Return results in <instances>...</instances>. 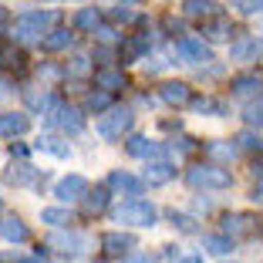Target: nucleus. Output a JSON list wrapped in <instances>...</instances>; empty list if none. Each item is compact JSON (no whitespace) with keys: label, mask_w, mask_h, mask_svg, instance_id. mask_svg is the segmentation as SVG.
Returning a JSON list of instances; mask_svg holds the SVG:
<instances>
[{"label":"nucleus","mask_w":263,"mask_h":263,"mask_svg":"<svg viewBox=\"0 0 263 263\" xmlns=\"http://www.w3.org/2000/svg\"><path fill=\"white\" fill-rule=\"evenodd\" d=\"M202 247L209 250V253H230L233 250V236H202Z\"/></svg>","instance_id":"nucleus-26"},{"label":"nucleus","mask_w":263,"mask_h":263,"mask_svg":"<svg viewBox=\"0 0 263 263\" xmlns=\"http://www.w3.org/2000/svg\"><path fill=\"white\" fill-rule=\"evenodd\" d=\"M125 263H152L148 256H142V253H132V256H125Z\"/></svg>","instance_id":"nucleus-41"},{"label":"nucleus","mask_w":263,"mask_h":263,"mask_svg":"<svg viewBox=\"0 0 263 263\" xmlns=\"http://www.w3.org/2000/svg\"><path fill=\"white\" fill-rule=\"evenodd\" d=\"M108 206V189H95V193H85V213L95 216V213H105Z\"/></svg>","instance_id":"nucleus-21"},{"label":"nucleus","mask_w":263,"mask_h":263,"mask_svg":"<svg viewBox=\"0 0 263 263\" xmlns=\"http://www.w3.org/2000/svg\"><path fill=\"white\" fill-rule=\"evenodd\" d=\"M4 179H7L10 186H27V182L37 179V169H34L31 162H10V169L4 172Z\"/></svg>","instance_id":"nucleus-12"},{"label":"nucleus","mask_w":263,"mask_h":263,"mask_svg":"<svg viewBox=\"0 0 263 263\" xmlns=\"http://www.w3.org/2000/svg\"><path fill=\"white\" fill-rule=\"evenodd\" d=\"M95 85L105 88V91H115V88L125 85V78H122V71H98L95 74Z\"/></svg>","instance_id":"nucleus-25"},{"label":"nucleus","mask_w":263,"mask_h":263,"mask_svg":"<svg viewBox=\"0 0 263 263\" xmlns=\"http://www.w3.org/2000/svg\"><path fill=\"white\" fill-rule=\"evenodd\" d=\"M71 44H74V34L71 31H51L47 37H41V47H44V51H68Z\"/></svg>","instance_id":"nucleus-17"},{"label":"nucleus","mask_w":263,"mask_h":263,"mask_svg":"<svg viewBox=\"0 0 263 263\" xmlns=\"http://www.w3.org/2000/svg\"><path fill=\"white\" fill-rule=\"evenodd\" d=\"M250 199H253V202H263V182L253 189V196H250Z\"/></svg>","instance_id":"nucleus-42"},{"label":"nucleus","mask_w":263,"mask_h":263,"mask_svg":"<svg viewBox=\"0 0 263 263\" xmlns=\"http://www.w3.org/2000/svg\"><path fill=\"white\" fill-rule=\"evenodd\" d=\"M98 24H101V14L95 7H85L74 14V27H81V31H98Z\"/></svg>","instance_id":"nucleus-23"},{"label":"nucleus","mask_w":263,"mask_h":263,"mask_svg":"<svg viewBox=\"0 0 263 263\" xmlns=\"http://www.w3.org/2000/svg\"><path fill=\"white\" fill-rule=\"evenodd\" d=\"M47 122L54 125V128H61V132H81V128H85L81 111H78V108H68V105H58V101L47 108Z\"/></svg>","instance_id":"nucleus-5"},{"label":"nucleus","mask_w":263,"mask_h":263,"mask_svg":"<svg viewBox=\"0 0 263 263\" xmlns=\"http://www.w3.org/2000/svg\"><path fill=\"white\" fill-rule=\"evenodd\" d=\"M193 108H199V111H223V105H216V101H209V98H196Z\"/></svg>","instance_id":"nucleus-37"},{"label":"nucleus","mask_w":263,"mask_h":263,"mask_svg":"<svg viewBox=\"0 0 263 263\" xmlns=\"http://www.w3.org/2000/svg\"><path fill=\"white\" fill-rule=\"evenodd\" d=\"M132 125H135V115L128 108H111L108 115H101L98 135L101 139H122L125 132H132Z\"/></svg>","instance_id":"nucleus-4"},{"label":"nucleus","mask_w":263,"mask_h":263,"mask_svg":"<svg viewBox=\"0 0 263 263\" xmlns=\"http://www.w3.org/2000/svg\"><path fill=\"white\" fill-rule=\"evenodd\" d=\"M253 216H247V213H230V216H223V230L226 236H247V233H253Z\"/></svg>","instance_id":"nucleus-10"},{"label":"nucleus","mask_w":263,"mask_h":263,"mask_svg":"<svg viewBox=\"0 0 263 263\" xmlns=\"http://www.w3.org/2000/svg\"><path fill=\"white\" fill-rule=\"evenodd\" d=\"M172 226H179L182 233H196V219L193 216H182V213H172Z\"/></svg>","instance_id":"nucleus-33"},{"label":"nucleus","mask_w":263,"mask_h":263,"mask_svg":"<svg viewBox=\"0 0 263 263\" xmlns=\"http://www.w3.org/2000/svg\"><path fill=\"white\" fill-rule=\"evenodd\" d=\"M202 34H206L209 41H226V37L233 34V24L226 21V17H213V21L202 27Z\"/></svg>","instance_id":"nucleus-19"},{"label":"nucleus","mask_w":263,"mask_h":263,"mask_svg":"<svg viewBox=\"0 0 263 263\" xmlns=\"http://www.w3.org/2000/svg\"><path fill=\"white\" fill-rule=\"evenodd\" d=\"M145 51H148V37H135V41H128V44H125L122 58H125V61H139Z\"/></svg>","instance_id":"nucleus-29"},{"label":"nucleus","mask_w":263,"mask_h":263,"mask_svg":"<svg viewBox=\"0 0 263 263\" xmlns=\"http://www.w3.org/2000/svg\"><path fill=\"white\" fill-rule=\"evenodd\" d=\"M85 71H88V58H74L71 68H68V74H85Z\"/></svg>","instance_id":"nucleus-39"},{"label":"nucleus","mask_w":263,"mask_h":263,"mask_svg":"<svg viewBox=\"0 0 263 263\" xmlns=\"http://www.w3.org/2000/svg\"><path fill=\"white\" fill-rule=\"evenodd\" d=\"M85 193H88V179L85 176H68V179H61V182L54 186V196H58V199H64V202L85 199Z\"/></svg>","instance_id":"nucleus-8"},{"label":"nucleus","mask_w":263,"mask_h":263,"mask_svg":"<svg viewBox=\"0 0 263 263\" xmlns=\"http://www.w3.org/2000/svg\"><path fill=\"white\" fill-rule=\"evenodd\" d=\"M186 179L202 189H230V182H233V176L226 169H219V165H193Z\"/></svg>","instance_id":"nucleus-3"},{"label":"nucleus","mask_w":263,"mask_h":263,"mask_svg":"<svg viewBox=\"0 0 263 263\" xmlns=\"http://www.w3.org/2000/svg\"><path fill=\"white\" fill-rule=\"evenodd\" d=\"M176 54L182 58L186 64H206V61H213V54H209V47L202 44L199 37H182L176 44Z\"/></svg>","instance_id":"nucleus-6"},{"label":"nucleus","mask_w":263,"mask_h":263,"mask_svg":"<svg viewBox=\"0 0 263 263\" xmlns=\"http://www.w3.org/2000/svg\"><path fill=\"white\" fill-rule=\"evenodd\" d=\"M236 142H240V148H247V152H263V139L256 132H240Z\"/></svg>","instance_id":"nucleus-31"},{"label":"nucleus","mask_w":263,"mask_h":263,"mask_svg":"<svg viewBox=\"0 0 263 263\" xmlns=\"http://www.w3.org/2000/svg\"><path fill=\"white\" fill-rule=\"evenodd\" d=\"M165 31H172V34H179V31H182V24H179V21H172V17H165Z\"/></svg>","instance_id":"nucleus-40"},{"label":"nucleus","mask_w":263,"mask_h":263,"mask_svg":"<svg viewBox=\"0 0 263 263\" xmlns=\"http://www.w3.org/2000/svg\"><path fill=\"white\" fill-rule=\"evenodd\" d=\"M182 10H186V17H213L216 14V4L213 0H186Z\"/></svg>","instance_id":"nucleus-22"},{"label":"nucleus","mask_w":263,"mask_h":263,"mask_svg":"<svg viewBox=\"0 0 263 263\" xmlns=\"http://www.w3.org/2000/svg\"><path fill=\"white\" fill-rule=\"evenodd\" d=\"M253 176H260V179H263V159H260V162H253Z\"/></svg>","instance_id":"nucleus-43"},{"label":"nucleus","mask_w":263,"mask_h":263,"mask_svg":"<svg viewBox=\"0 0 263 263\" xmlns=\"http://www.w3.org/2000/svg\"><path fill=\"white\" fill-rule=\"evenodd\" d=\"M85 105H88V108H91V111H101V108H108V95H88V98H85Z\"/></svg>","instance_id":"nucleus-34"},{"label":"nucleus","mask_w":263,"mask_h":263,"mask_svg":"<svg viewBox=\"0 0 263 263\" xmlns=\"http://www.w3.org/2000/svg\"><path fill=\"white\" fill-rule=\"evenodd\" d=\"M41 219H44V223H51V226H68L71 223V213H68V209L51 206V209H41Z\"/></svg>","instance_id":"nucleus-28"},{"label":"nucleus","mask_w":263,"mask_h":263,"mask_svg":"<svg viewBox=\"0 0 263 263\" xmlns=\"http://www.w3.org/2000/svg\"><path fill=\"white\" fill-rule=\"evenodd\" d=\"M179 263H202L199 256H186V260H179Z\"/></svg>","instance_id":"nucleus-44"},{"label":"nucleus","mask_w":263,"mask_h":263,"mask_svg":"<svg viewBox=\"0 0 263 263\" xmlns=\"http://www.w3.org/2000/svg\"><path fill=\"white\" fill-rule=\"evenodd\" d=\"M128 152L135 155V159H152V155H159L162 148L155 145V142L142 139V135H132V139H128Z\"/></svg>","instance_id":"nucleus-18"},{"label":"nucleus","mask_w":263,"mask_h":263,"mask_svg":"<svg viewBox=\"0 0 263 263\" xmlns=\"http://www.w3.org/2000/svg\"><path fill=\"white\" fill-rule=\"evenodd\" d=\"M37 148L58 155V159H68V145H64L61 139H54V135H44V139H37Z\"/></svg>","instance_id":"nucleus-27"},{"label":"nucleus","mask_w":263,"mask_h":263,"mask_svg":"<svg viewBox=\"0 0 263 263\" xmlns=\"http://www.w3.org/2000/svg\"><path fill=\"white\" fill-rule=\"evenodd\" d=\"M159 209L145 199H128L115 209V223H125V226H152Z\"/></svg>","instance_id":"nucleus-1"},{"label":"nucleus","mask_w":263,"mask_h":263,"mask_svg":"<svg viewBox=\"0 0 263 263\" xmlns=\"http://www.w3.org/2000/svg\"><path fill=\"white\" fill-rule=\"evenodd\" d=\"M101 247H105L108 256H122L125 250L135 247V236H128V233H105L101 236Z\"/></svg>","instance_id":"nucleus-11"},{"label":"nucleus","mask_w":263,"mask_h":263,"mask_svg":"<svg viewBox=\"0 0 263 263\" xmlns=\"http://www.w3.org/2000/svg\"><path fill=\"white\" fill-rule=\"evenodd\" d=\"M263 81L256 74H240V78H233V95H260Z\"/></svg>","instance_id":"nucleus-20"},{"label":"nucleus","mask_w":263,"mask_h":263,"mask_svg":"<svg viewBox=\"0 0 263 263\" xmlns=\"http://www.w3.org/2000/svg\"><path fill=\"white\" fill-rule=\"evenodd\" d=\"M172 176H176V165H169V162H152L145 169V182L148 186H162V182H169Z\"/></svg>","instance_id":"nucleus-16"},{"label":"nucleus","mask_w":263,"mask_h":263,"mask_svg":"<svg viewBox=\"0 0 263 263\" xmlns=\"http://www.w3.org/2000/svg\"><path fill=\"white\" fill-rule=\"evenodd\" d=\"M243 118H247V125H256V128H263V98H260V101H250L247 111H243Z\"/></svg>","instance_id":"nucleus-32"},{"label":"nucleus","mask_w":263,"mask_h":263,"mask_svg":"<svg viewBox=\"0 0 263 263\" xmlns=\"http://www.w3.org/2000/svg\"><path fill=\"white\" fill-rule=\"evenodd\" d=\"M31 128V118L21 115V111H10V115H0V139H17V135H24V132Z\"/></svg>","instance_id":"nucleus-9"},{"label":"nucleus","mask_w":263,"mask_h":263,"mask_svg":"<svg viewBox=\"0 0 263 263\" xmlns=\"http://www.w3.org/2000/svg\"><path fill=\"white\" fill-rule=\"evenodd\" d=\"M111 21H115V24H132L135 14H132L128 7H115V10H111Z\"/></svg>","instance_id":"nucleus-35"},{"label":"nucleus","mask_w":263,"mask_h":263,"mask_svg":"<svg viewBox=\"0 0 263 263\" xmlns=\"http://www.w3.org/2000/svg\"><path fill=\"white\" fill-rule=\"evenodd\" d=\"M159 95H162V101H169V105H186V101H193L189 98V85H182V81H165Z\"/></svg>","instance_id":"nucleus-14"},{"label":"nucleus","mask_w":263,"mask_h":263,"mask_svg":"<svg viewBox=\"0 0 263 263\" xmlns=\"http://www.w3.org/2000/svg\"><path fill=\"white\" fill-rule=\"evenodd\" d=\"M4 21H7V14H4V10H0V24H4Z\"/></svg>","instance_id":"nucleus-45"},{"label":"nucleus","mask_w":263,"mask_h":263,"mask_svg":"<svg viewBox=\"0 0 263 263\" xmlns=\"http://www.w3.org/2000/svg\"><path fill=\"white\" fill-rule=\"evenodd\" d=\"M47 247L58 250V253H81V250H88V236H81V233H51Z\"/></svg>","instance_id":"nucleus-7"},{"label":"nucleus","mask_w":263,"mask_h":263,"mask_svg":"<svg viewBox=\"0 0 263 263\" xmlns=\"http://www.w3.org/2000/svg\"><path fill=\"white\" fill-rule=\"evenodd\" d=\"M51 24H54V14H51V10H31V14L17 17L14 37H21V41H37L41 34L51 27Z\"/></svg>","instance_id":"nucleus-2"},{"label":"nucleus","mask_w":263,"mask_h":263,"mask_svg":"<svg viewBox=\"0 0 263 263\" xmlns=\"http://www.w3.org/2000/svg\"><path fill=\"white\" fill-rule=\"evenodd\" d=\"M108 186L111 189H122V193H128V196H139L142 193V179L128 176V172H111V176H108Z\"/></svg>","instance_id":"nucleus-15"},{"label":"nucleus","mask_w":263,"mask_h":263,"mask_svg":"<svg viewBox=\"0 0 263 263\" xmlns=\"http://www.w3.org/2000/svg\"><path fill=\"white\" fill-rule=\"evenodd\" d=\"M0 236H4L7 243H24L27 240V226H24L17 216H4L0 219Z\"/></svg>","instance_id":"nucleus-13"},{"label":"nucleus","mask_w":263,"mask_h":263,"mask_svg":"<svg viewBox=\"0 0 263 263\" xmlns=\"http://www.w3.org/2000/svg\"><path fill=\"white\" fill-rule=\"evenodd\" d=\"M122 4H139V0H122Z\"/></svg>","instance_id":"nucleus-46"},{"label":"nucleus","mask_w":263,"mask_h":263,"mask_svg":"<svg viewBox=\"0 0 263 263\" xmlns=\"http://www.w3.org/2000/svg\"><path fill=\"white\" fill-rule=\"evenodd\" d=\"M0 68L21 71L24 68V54H21V51H14L10 44H0Z\"/></svg>","instance_id":"nucleus-24"},{"label":"nucleus","mask_w":263,"mask_h":263,"mask_svg":"<svg viewBox=\"0 0 263 263\" xmlns=\"http://www.w3.org/2000/svg\"><path fill=\"white\" fill-rule=\"evenodd\" d=\"M236 7H240V14H256L263 7V0H236Z\"/></svg>","instance_id":"nucleus-36"},{"label":"nucleus","mask_w":263,"mask_h":263,"mask_svg":"<svg viewBox=\"0 0 263 263\" xmlns=\"http://www.w3.org/2000/svg\"><path fill=\"white\" fill-rule=\"evenodd\" d=\"M256 51H260V44H256V41H240V44L230 47V58H236V61H247V58H253Z\"/></svg>","instance_id":"nucleus-30"},{"label":"nucleus","mask_w":263,"mask_h":263,"mask_svg":"<svg viewBox=\"0 0 263 263\" xmlns=\"http://www.w3.org/2000/svg\"><path fill=\"white\" fill-rule=\"evenodd\" d=\"M209 155H216V159H226V162H230V159H233V148L230 145H216V142H213V145H209Z\"/></svg>","instance_id":"nucleus-38"}]
</instances>
